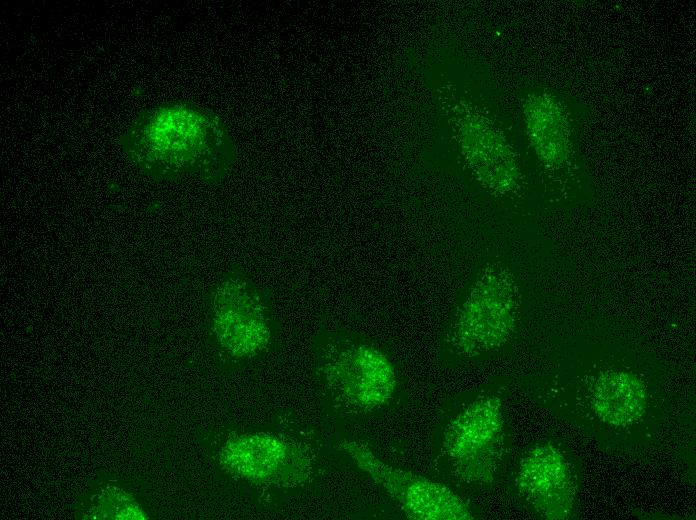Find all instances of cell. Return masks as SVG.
<instances>
[{"label":"cell","instance_id":"cell-7","mask_svg":"<svg viewBox=\"0 0 696 520\" xmlns=\"http://www.w3.org/2000/svg\"><path fill=\"white\" fill-rule=\"evenodd\" d=\"M339 449L398 505L411 520H470L465 501L448 486L380 459L359 440L343 439Z\"/></svg>","mask_w":696,"mask_h":520},{"label":"cell","instance_id":"cell-2","mask_svg":"<svg viewBox=\"0 0 696 520\" xmlns=\"http://www.w3.org/2000/svg\"><path fill=\"white\" fill-rule=\"evenodd\" d=\"M322 443L297 416L236 425L217 444L220 469L244 492L263 502L295 497L320 477Z\"/></svg>","mask_w":696,"mask_h":520},{"label":"cell","instance_id":"cell-5","mask_svg":"<svg viewBox=\"0 0 696 520\" xmlns=\"http://www.w3.org/2000/svg\"><path fill=\"white\" fill-rule=\"evenodd\" d=\"M505 446L502 401L478 395L451 411L441 424L437 452L441 466L457 483L488 484L501 465Z\"/></svg>","mask_w":696,"mask_h":520},{"label":"cell","instance_id":"cell-6","mask_svg":"<svg viewBox=\"0 0 696 520\" xmlns=\"http://www.w3.org/2000/svg\"><path fill=\"white\" fill-rule=\"evenodd\" d=\"M518 288L502 267H490L474 282L447 326L444 343L458 358L500 348L516 327Z\"/></svg>","mask_w":696,"mask_h":520},{"label":"cell","instance_id":"cell-11","mask_svg":"<svg viewBox=\"0 0 696 520\" xmlns=\"http://www.w3.org/2000/svg\"><path fill=\"white\" fill-rule=\"evenodd\" d=\"M531 141L549 165L561 164L568 153V130L562 112L551 99L537 97L527 107Z\"/></svg>","mask_w":696,"mask_h":520},{"label":"cell","instance_id":"cell-1","mask_svg":"<svg viewBox=\"0 0 696 520\" xmlns=\"http://www.w3.org/2000/svg\"><path fill=\"white\" fill-rule=\"evenodd\" d=\"M120 144L134 163L160 179L220 182L237 159L225 122L208 109L183 102L141 111L122 132Z\"/></svg>","mask_w":696,"mask_h":520},{"label":"cell","instance_id":"cell-4","mask_svg":"<svg viewBox=\"0 0 696 520\" xmlns=\"http://www.w3.org/2000/svg\"><path fill=\"white\" fill-rule=\"evenodd\" d=\"M208 327L222 361L250 368L276 349L278 321L269 294L238 266L221 274L210 290Z\"/></svg>","mask_w":696,"mask_h":520},{"label":"cell","instance_id":"cell-9","mask_svg":"<svg viewBox=\"0 0 696 520\" xmlns=\"http://www.w3.org/2000/svg\"><path fill=\"white\" fill-rule=\"evenodd\" d=\"M591 405L604 423L625 427L640 419L647 406V389L637 375L610 370L596 379L591 391Z\"/></svg>","mask_w":696,"mask_h":520},{"label":"cell","instance_id":"cell-10","mask_svg":"<svg viewBox=\"0 0 696 520\" xmlns=\"http://www.w3.org/2000/svg\"><path fill=\"white\" fill-rule=\"evenodd\" d=\"M464 151L479 179L496 191H508L517 180V167L508 146L492 132L467 139Z\"/></svg>","mask_w":696,"mask_h":520},{"label":"cell","instance_id":"cell-8","mask_svg":"<svg viewBox=\"0 0 696 520\" xmlns=\"http://www.w3.org/2000/svg\"><path fill=\"white\" fill-rule=\"evenodd\" d=\"M515 484L521 498L540 516L565 519L572 514V472L562 452L552 444L536 445L523 456Z\"/></svg>","mask_w":696,"mask_h":520},{"label":"cell","instance_id":"cell-3","mask_svg":"<svg viewBox=\"0 0 696 520\" xmlns=\"http://www.w3.org/2000/svg\"><path fill=\"white\" fill-rule=\"evenodd\" d=\"M311 362L318 397L334 416L369 417L388 409L398 395L399 376L392 359L349 330L319 329L312 340Z\"/></svg>","mask_w":696,"mask_h":520}]
</instances>
